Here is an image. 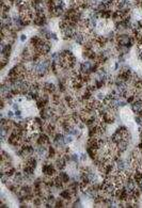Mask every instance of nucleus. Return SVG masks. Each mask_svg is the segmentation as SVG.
<instances>
[{
  "label": "nucleus",
  "instance_id": "nucleus-17",
  "mask_svg": "<svg viewBox=\"0 0 142 208\" xmlns=\"http://www.w3.org/2000/svg\"><path fill=\"white\" fill-rule=\"evenodd\" d=\"M80 160L81 161H86L87 160V154H81L80 155Z\"/></svg>",
  "mask_w": 142,
  "mask_h": 208
},
{
  "label": "nucleus",
  "instance_id": "nucleus-18",
  "mask_svg": "<svg viewBox=\"0 0 142 208\" xmlns=\"http://www.w3.org/2000/svg\"><path fill=\"white\" fill-rule=\"evenodd\" d=\"M26 40H27V35H26V34H22V35H20V41L25 42Z\"/></svg>",
  "mask_w": 142,
  "mask_h": 208
},
{
  "label": "nucleus",
  "instance_id": "nucleus-16",
  "mask_svg": "<svg viewBox=\"0 0 142 208\" xmlns=\"http://www.w3.org/2000/svg\"><path fill=\"white\" fill-rule=\"evenodd\" d=\"M6 115H8V117H9V119H12L13 116H15V113H13L12 111H9L8 113H6Z\"/></svg>",
  "mask_w": 142,
  "mask_h": 208
},
{
  "label": "nucleus",
  "instance_id": "nucleus-8",
  "mask_svg": "<svg viewBox=\"0 0 142 208\" xmlns=\"http://www.w3.org/2000/svg\"><path fill=\"white\" fill-rule=\"evenodd\" d=\"M58 176L61 178V180H62L63 183H64V184H66V183H68V182H69V176H68V174H67V173H65V172H63V171H59Z\"/></svg>",
  "mask_w": 142,
  "mask_h": 208
},
{
  "label": "nucleus",
  "instance_id": "nucleus-15",
  "mask_svg": "<svg viewBox=\"0 0 142 208\" xmlns=\"http://www.w3.org/2000/svg\"><path fill=\"white\" fill-rule=\"evenodd\" d=\"M15 116L18 119H22V111L20 110H15Z\"/></svg>",
  "mask_w": 142,
  "mask_h": 208
},
{
  "label": "nucleus",
  "instance_id": "nucleus-11",
  "mask_svg": "<svg viewBox=\"0 0 142 208\" xmlns=\"http://www.w3.org/2000/svg\"><path fill=\"white\" fill-rule=\"evenodd\" d=\"M84 2H86V3L89 5L90 9H92V8H93V6L96 4V0H84Z\"/></svg>",
  "mask_w": 142,
  "mask_h": 208
},
{
  "label": "nucleus",
  "instance_id": "nucleus-19",
  "mask_svg": "<svg viewBox=\"0 0 142 208\" xmlns=\"http://www.w3.org/2000/svg\"><path fill=\"white\" fill-rule=\"evenodd\" d=\"M13 109H15V110H18V104H16V103H14L13 105Z\"/></svg>",
  "mask_w": 142,
  "mask_h": 208
},
{
  "label": "nucleus",
  "instance_id": "nucleus-12",
  "mask_svg": "<svg viewBox=\"0 0 142 208\" xmlns=\"http://www.w3.org/2000/svg\"><path fill=\"white\" fill-rule=\"evenodd\" d=\"M55 206H56V207H63V206H64V203H63V198H62V200H56Z\"/></svg>",
  "mask_w": 142,
  "mask_h": 208
},
{
  "label": "nucleus",
  "instance_id": "nucleus-9",
  "mask_svg": "<svg viewBox=\"0 0 142 208\" xmlns=\"http://www.w3.org/2000/svg\"><path fill=\"white\" fill-rule=\"evenodd\" d=\"M64 141H65V144H69V143L73 142V135L69 134V133H65L64 134Z\"/></svg>",
  "mask_w": 142,
  "mask_h": 208
},
{
  "label": "nucleus",
  "instance_id": "nucleus-10",
  "mask_svg": "<svg viewBox=\"0 0 142 208\" xmlns=\"http://www.w3.org/2000/svg\"><path fill=\"white\" fill-rule=\"evenodd\" d=\"M55 155H56L55 148H54L52 146H49V148H48V157H49V158H52Z\"/></svg>",
  "mask_w": 142,
  "mask_h": 208
},
{
  "label": "nucleus",
  "instance_id": "nucleus-4",
  "mask_svg": "<svg viewBox=\"0 0 142 208\" xmlns=\"http://www.w3.org/2000/svg\"><path fill=\"white\" fill-rule=\"evenodd\" d=\"M127 147H128V141H127L126 139L121 140L117 144V148H118V150L120 153H124L125 150L127 149Z\"/></svg>",
  "mask_w": 142,
  "mask_h": 208
},
{
  "label": "nucleus",
  "instance_id": "nucleus-7",
  "mask_svg": "<svg viewBox=\"0 0 142 208\" xmlns=\"http://www.w3.org/2000/svg\"><path fill=\"white\" fill-rule=\"evenodd\" d=\"M72 192H70L69 189H65V190H62L60 192V196L63 198V200H70V197H72Z\"/></svg>",
  "mask_w": 142,
  "mask_h": 208
},
{
  "label": "nucleus",
  "instance_id": "nucleus-20",
  "mask_svg": "<svg viewBox=\"0 0 142 208\" xmlns=\"http://www.w3.org/2000/svg\"><path fill=\"white\" fill-rule=\"evenodd\" d=\"M51 40H55V41H57V40H58V38H57L56 33H51Z\"/></svg>",
  "mask_w": 142,
  "mask_h": 208
},
{
  "label": "nucleus",
  "instance_id": "nucleus-6",
  "mask_svg": "<svg viewBox=\"0 0 142 208\" xmlns=\"http://www.w3.org/2000/svg\"><path fill=\"white\" fill-rule=\"evenodd\" d=\"M66 160L63 158V157H60V158L57 160V163H56V168L58 171H63L64 170V168L66 167Z\"/></svg>",
  "mask_w": 142,
  "mask_h": 208
},
{
  "label": "nucleus",
  "instance_id": "nucleus-5",
  "mask_svg": "<svg viewBox=\"0 0 142 208\" xmlns=\"http://www.w3.org/2000/svg\"><path fill=\"white\" fill-rule=\"evenodd\" d=\"M114 164H116V169L119 171V172H124L125 170H126V162L124 161V160H122V159H118L116 162H114Z\"/></svg>",
  "mask_w": 142,
  "mask_h": 208
},
{
  "label": "nucleus",
  "instance_id": "nucleus-3",
  "mask_svg": "<svg viewBox=\"0 0 142 208\" xmlns=\"http://www.w3.org/2000/svg\"><path fill=\"white\" fill-rule=\"evenodd\" d=\"M74 41L79 45H83V43L86 42V37H84V33L80 32V31H77L75 37H74Z\"/></svg>",
  "mask_w": 142,
  "mask_h": 208
},
{
  "label": "nucleus",
  "instance_id": "nucleus-1",
  "mask_svg": "<svg viewBox=\"0 0 142 208\" xmlns=\"http://www.w3.org/2000/svg\"><path fill=\"white\" fill-rule=\"evenodd\" d=\"M117 43L118 45H121V46H127V47H130L132 44H134V39H131L130 35L128 34H120V35H117Z\"/></svg>",
  "mask_w": 142,
  "mask_h": 208
},
{
  "label": "nucleus",
  "instance_id": "nucleus-13",
  "mask_svg": "<svg viewBox=\"0 0 142 208\" xmlns=\"http://www.w3.org/2000/svg\"><path fill=\"white\" fill-rule=\"evenodd\" d=\"M135 100H136V96H135V95H129L128 97H127V100H126V102L128 103V104H132V103L135 102Z\"/></svg>",
  "mask_w": 142,
  "mask_h": 208
},
{
  "label": "nucleus",
  "instance_id": "nucleus-2",
  "mask_svg": "<svg viewBox=\"0 0 142 208\" xmlns=\"http://www.w3.org/2000/svg\"><path fill=\"white\" fill-rule=\"evenodd\" d=\"M131 110L135 113H141L142 112V99H136L135 102L131 104Z\"/></svg>",
  "mask_w": 142,
  "mask_h": 208
},
{
  "label": "nucleus",
  "instance_id": "nucleus-14",
  "mask_svg": "<svg viewBox=\"0 0 142 208\" xmlns=\"http://www.w3.org/2000/svg\"><path fill=\"white\" fill-rule=\"evenodd\" d=\"M70 160L74 161V162H77L78 161V156L76 154H72L70 155Z\"/></svg>",
  "mask_w": 142,
  "mask_h": 208
}]
</instances>
